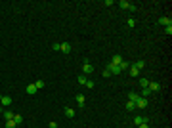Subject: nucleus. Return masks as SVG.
Wrapping results in <instances>:
<instances>
[{"label":"nucleus","mask_w":172,"mask_h":128,"mask_svg":"<svg viewBox=\"0 0 172 128\" xmlns=\"http://www.w3.org/2000/svg\"><path fill=\"white\" fill-rule=\"evenodd\" d=\"M119 6H121L122 10H130V12H138V6H136V4H132V2H128V0H121V2H119Z\"/></svg>","instance_id":"nucleus-1"},{"label":"nucleus","mask_w":172,"mask_h":128,"mask_svg":"<svg viewBox=\"0 0 172 128\" xmlns=\"http://www.w3.org/2000/svg\"><path fill=\"white\" fill-rule=\"evenodd\" d=\"M92 73H94V67H92V63L86 59L84 65H82V75H84V77H88V75H92Z\"/></svg>","instance_id":"nucleus-2"},{"label":"nucleus","mask_w":172,"mask_h":128,"mask_svg":"<svg viewBox=\"0 0 172 128\" xmlns=\"http://www.w3.org/2000/svg\"><path fill=\"white\" fill-rule=\"evenodd\" d=\"M147 105H149V99H147V97H140V99L136 101V111H138V109H145Z\"/></svg>","instance_id":"nucleus-3"},{"label":"nucleus","mask_w":172,"mask_h":128,"mask_svg":"<svg viewBox=\"0 0 172 128\" xmlns=\"http://www.w3.org/2000/svg\"><path fill=\"white\" fill-rule=\"evenodd\" d=\"M0 105H2V107H10V105H12V97L10 96H0Z\"/></svg>","instance_id":"nucleus-4"},{"label":"nucleus","mask_w":172,"mask_h":128,"mask_svg":"<svg viewBox=\"0 0 172 128\" xmlns=\"http://www.w3.org/2000/svg\"><path fill=\"white\" fill-rule=\"evenodd\" d=\"M141 122H149V119H147V117H141V115L134 117V124H136V126H140Z\"/></svg>","instance_id":"nucleus-5"},{"label":"nucleus","mask_w":172,"mask_h":128,"mask_svg":"<svg viewBox=\"0 0 172 128\" xmlns=\"http://www.w3.org/2000/svg\"><path fill=\"white\" fill-rule=\"evenodd\" d=\"M147 88L151 90V94H155V92H159V90H161V82H149Z\"/></svg>","instance_id":"nucleus-6"},{"label":"nucleus","mask_w":172,"mask_h":128,"mask_svg":"<svg viewBox=\"0 0 172 128\" xmlns=\"http://www.w3.org/2000/svg\"><path fill=\"white\" fill-rule=\"evenodd\" d=\"M25 92L29 94V96H35V94H37V86H35V82H31V84H29V86L25 88Z\"/></svg>","instance_id":"nucleus-7"},{"label":"nucleus","mask_w":172,"mask_h":128,"mask_svg":"<svg viewBox=\"0 0 172 128\" xmlns=\"http://www.w3.org/2000/svg\"><path fill=\"white\" fill-rule=\"evenodd\" d=\"M84 94H76V103H78V107L80 109H84V105H86V103H84Z\"/></svg>","instance_id":"nucleus-8"},{"label":"nucleus","mask_w":172,"mask_h":128,"mask_svg":"<svg viewBox=\"0 0 172 128\" xmlns=\"http://www.w3.org/2000/svg\"><path fill=\"white\" fill-rule=\"evenodd\" d=\"M59 50L63 52V54H69L71 52V44L69 42H61V44H59Z\"/></svg>","instance_id":"nucleus-9"},{"label":"nucleus","mask_w":172,"mask_h":128,"mask_svg":"<svg viewBox=\"0 0 172 128\" xmlns=\"http://www.w3.org/2000/svg\"><path fill=\"white\" fill-rule=\"evenodd\" d=\"M159 23H161L163 27H170V25H172V19L165 15V17H161V19H159Z\"/></svg>","instance_id":"nucleus-10"},{"label":"nucleus","mask_w":172,"mask_h":128,"mask_svg":"<svg viewBox=\"0 0 172 128\" xmlns=\"http://www.w3.org/2000/svg\"><path fill=\"white\" fill-rule=\"evenodd\" d=\"M140 94H136V92H130V94H128V101H134V103H136V101H138V99H140Z\"/></svg>","instance_id":"nucleus-11"},{"label":"nucleus","mask_w":172,"mask_h":128,"mask_svg":"<svg viewBox=\"0 0 172 128\" xmlns=\"http://www.w3.org/2000/svg\"><path fill=\"white\" fill-rule=\"evenodd\" d=\"M63 113H65V117H69V119H73V117H75V113H76V111H75V109H73V107H65V111H63Z\"/></svg>","instance_id":"nucleus-12"},{"label":"nucleus","mask_w":172,"mask_h":128,"mask_svg":"<svg viewBox=\"0 0 172 128\" xmlns=\"http://www.w3.org/2000/svg\"><path fill=\"white\" fill-rule=\"evenodd\" d=\"M111 63H113V65H121L122 63V58H121V56H113V58H111Z\"/></svg>","instance_id":"nucleus-13"},{"label":"nucleus","mask_w":172,"mask_h":128,"mask_svg":"<svg viewBox=\"0 0 172 128\" xmlns=\"http://www.w3.org/2000/svg\"><path fill=\"white\" fill-rule=\"evenodd\" d=\"M138 73H140V69L136 65H130V77H138Z\"/></svg>","instance_id":"nucleus-14"},{"label":"nucleus","mask_w":172,"mask_h":128,"mask_svg":"<svg viewBox=\"0 0 172 128\" xmlns=\"http://www.w3.org/2000/svg\"><path fill=\"white\" fill-rule=\"evenodd\" d=\"M2 115H4V119H6V121H12V119H13V115H15V113H13V111H4Z\"/></svg>","instance_id":"nucleus-15"},{"label":"nucleus","mask_w":172,"mask_h":128,"mask_svg":"<svg viewBox=\"0 0 172 128\" xmlns=\"http://www.w3.org/2000/svg\"><path fill=\"white\" fill-rule=\"evenodd\" d=\"M13 122H15V124H17V126H19V124L23 122V117L19 115V113H15V115H13Z\"/></svg>","instance_id":"nucleus-16"},{"label":"nucleus","mask_w":172,"mask_h":128,"mask_svg":"<svg viewBox=\"0 0 172 128\" xmlns=\"http://www.w3.org/2000/svg\"><path fill=\"white\" fill-rule=\"evenodd\" d=\"M126 111H136V103L134 101H126Z\"/></svg>","instance_id":"nucleus-17"},{"label":"nucleus","mask_w":172,"mask_h":128,"mask_svg":"<svg viewBox=\"0 0 172 128\" xmlns=\"http://www.w3.org/2000/svg\"><path fill=\"white\" fill-rule=\"evenodd\" d=\"M149 96H153L149 88H143V90H141V97H149Z\"/></svg>","instance_id":"nucleus-18"},{"label":"nucleus","mask_w":172,"mask_h":128,"mask_svg":"<svg viewBox=\"0 0 172 128\" xmlns=\"http://www.w3.org/2000/svg\"><path fill=\"white\" fill-rule=\"evenodd\" d=\"M86 80H88V78L84 77V75H78V77H76V82L78 84H86Z\"/></svg>","instance_id":"nucleus-19"},{"label":"nucleus","mask_w":172,"mask_h":128,"mask_svg":"<svg viewBox=\"0 0 172 128\" xmlns=\"http://www.w3.org/2000/svg\"><path fill=\"white\" fill-rule=\"evenodd\" d=\"M140 86L141 88H147V86H149V80H147V78H140Z\"/></svg>","instance_id":"nucleus-20"},{"label":"nucleus","mask_w":172,"mask_h":128,"mask_svg":"<svg viewBox=\"0 0 172 128\" xmlns=\"http://www.w3.org/2000/svg\"><path fill=\"white\" fill-rule=\"evenodd\" d=\"M119 67H121V71H126L128 67H130V65H128V61H124V59H122V63L119 65Z\"/></svg>","instance_id":"nucleus-21"},{"label":"nucleus","mask_w":172,"mask_h":128,"mask_svg":"<svg viewBox=\"0 0 172 128\" xmlns=\"http://www.w3.org/2000/svg\"><path fill=\"white\" fill-rule=\"evenodd\" d=\"M15 126H17V124L13 122V119L12 121H6V128H15Z\"/></svg>","instance_id":"nucleus-22"},{"label":"nucleus","mask_w":172,"mask_h":128,"mask_svg":"<svg viewBox=\"0 0 172 128\" xmlns=\"http://www.w3.org/2000/svg\"><path fill=\"white\" fill-rule=\"evenodd\" d=\"M126 23H128V27H136V19H134V17L126 19Z\"/></svg>","instance_id":"nucleus-23"},{"label":"nucleus","mask_w":172,"mask_h":128,"mask_svg":"<svg viewBox=\"0 0 172 128\" xmlns=\"http://www.w3.org/2000/svg\"><path fill=\"white\" fill-rule=\"evenodd\" d=\"M35 86H37V90H40L42 86H44V80H37V82H35Z\"/></svg>","instance_id":"nucleus-24"},{"label":"nucleus","mask_w":172,"mask_h":128,"mask_svg":"<svg viewBox=\"0 0 172 128\" xmlns=\"http://www.w3.org/2000/svg\"><path fill=\"white\" fill-rule=\"evenodd\" d=\"M165 34H166V36H170V34H172V25L170 27H165Z\"/></svg>","instance_id":"nucleus-25"},{"label":"nucleus","mask_w":172,"mask_h":128,"mask_svg":"<svg viewBox=\"0 0 172 128\" xmlns=\"http://www.w3.org/2000/svg\"><path fill=\"white\" fill-rule=\"evenodd\" d=\"M103 77H105V78H109V77H111V71H109L107 67H105V69H103Z\"/></svg>","instance_id":"nucleus-26"},{"label":"nucleus","mask_w":172,"mask_h":128,"mask_svg":"<svg viewBox=\"0 0 172 128\" xmlns=\"http://www.w3.org/2000/svg\"><path fill=\"white\" fill-rule=\"evenodd\" d=\"M84 86H86V88H90V90H92V88H94V82H92V80H86V84H84Z\"/></svg>","instance_id":"nucleus-27"},{"label":"nucleus","mask_w":172,"mask_h":128,"mask_svg":"<svg viewBox=\"0 0 172 128\" xmlns=\"http://www.w3.org/2000/svg\"><path fill=\"white\" fill-rule=\"evenodd\" d=\"M48 128H57V122H56V121H52L50 124H48Z\"/></svg>","instance_id":"nucleus-28"},{"label":"nucleus","mask_w":172,"mask_h":128,"mask_svg":"<svg viewBox=\"0 0 172 128\" xmlns=\"http://www.w3.org/2000/svg\"><path fill=\"white\" fill-rule=\"evenodd\" d=\"M138 128H149V122H141V124H140Z\"/></svg>","instance_id":"nucleus-29"},{"label":"nucleus","mask_w":172,"mask_h":128,"mask_svg":"<svg viewBox=\"0 0 172 128\" xmlns=\"http://www.w3.org/2000/svg\"><path fill=\"white\" fill-rule=\"evenodd\" d=\"M2 113H4V111H2V105H0V115H2Z\"/></svg>","instance_id":"nucleus-30"}]
</instances>
